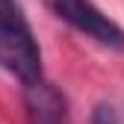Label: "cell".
<instances>
[{
    "label": "cell",
    "mask_w": 124,
    "mask_h": 124,
    "mask_svg": "<svg viewBox=\"0 0 124 124\" xmlns=\"http://www.w3.org/2000/svg\"><path fill=\"white\" fill-rule=\"evenodd\" d=\"M0 68L33 89L41 83V50L24 15L0 24Z\"/></svg>",
    "instance_id": "1"
},
{
    "label": "cell",
    "mask_w": 124,
    "mask_h": 124,
    "mask_svg": "<svg viewBox=\"0 0 124 124\" xmlns=\"http://www.w3.org/2000/svg\"><path fill=\"white\" fill-rule=\"evenodd\" d=\"M47 9L62 18L65 24H71L74 30H80L83 36L95 39L103 47H115V50H124V30L103 15L92 0H44Z\"/></svg>",
    "instance_id": "2"
},
{
    "label": "cell",
    "mask_w": 124,
    "mask_h": 124,
    "mask_svg": "<svg viewBox=\"0 0 124 124\" xmlns=\"http://www.w3.org/2000/svg\"><path fill=\"white\" fill-rule=\"evenodd\" d=\"M27 106H30L33 124H65V101H62L53 89H47L44 83L30 89Z\"/></svg>",
    "instance_id": "3"
},
{
    "label": "cell",
    "mask_w": 124,
    "mask_h": 124,
    "mask_svg": "<svg viewBox=\"0 0 124 124\" xmlns=\"http://www.w3.org/2000/svg\"><path fill=\"white\" fill-rule=\"evenodd\" d=\"M92 124H118V115H115L112 106L98 103V106H95V115H92Z\"/></svg>",
    "instance_id": "4"
},
{
    "label": "cell",
    "mask_w": 124,
    "mask_h": 124,
    "mask_svg": "<svg viewBox=\"0 0 124 124\" xmlns=\"http://www.w3.org/2000/svg\"><path fill=\"white\" fill-rule=\"evenodd\" d=\"M18 15H21V9L15 0H0V24L9 21V18H18Z\"/></svg>",
    "instance_id": "5"
}]
</instances>
